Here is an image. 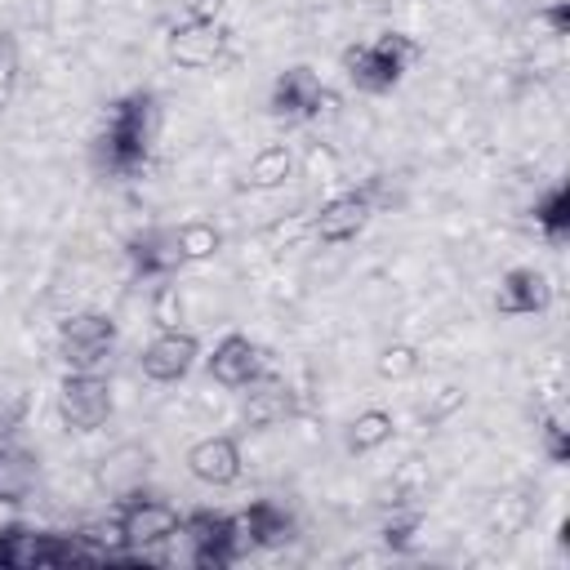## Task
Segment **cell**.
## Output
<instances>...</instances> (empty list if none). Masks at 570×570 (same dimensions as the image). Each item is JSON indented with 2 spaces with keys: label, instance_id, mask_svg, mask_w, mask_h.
<instances>
[{
  "label": "cell",
  "instance_id": "cell-3",
  "mask_svg": "<svg viewBox=\"0 0 570 570\" xmlns=\"http://www.w3.org/2000/svg\"><path fill=\"white\" fill-rule=\"evenodd\" d=\"M116 352V325L98 312H80L62 321V361L71 374H102L111 370Z\"/></svg>",
  "mask_w": 570,
  "mask_h": 570
},
{
  "label": "cell",
  "instance_id": "cell-10",
  "mask_svg": "<svg viewBox=\"0 0 570 570\" xmlns=\"http://www.w3.org/2000/svg\"><path fill=\"white\" fill-rule=\"evenodd\" d=\"M548 303H552V285H548V276L534 272V267H512V272H503L499 289H494V307H499L503 316H534V312H543Z\"/></svg>",
  "mask_w": 570,
  "mask_h": 570
},
{
  "label": "cell",
  "instance_id": "cell-5",
  "mask_svg": "<svg viewBox=\"0 0 570 570\" xmlns=\"http://www.w3.org/2000/svg\"><path fill=\"white\" fill-rule=\"evenodd\" d=\"M58 410L67 419V428L76 432H94L107 423L111 414V387L102 374H71L62 379V392H58Z\"/></svg>",
  "mask_w": 570,
  "mask_h": 570
},
{
  "label": "cell",
  "instance_id": "cell-15",
  "mask_svg": "<svg viewBox=\"0 0 570 570\" xmlns=\"http://www.w3.org/2000/svg\"><path fill=\"white\" fill-rule=\"evenodd\" d=\"M129 254H134V263H138L142 276H169L183 263V254L174 245V232H142Z\"/></svg>",
  "mask_w": 570,
  "mask_h": 570
},
{
  "label": "cell",
  "instance_id": "cell-21",
  "mask_svg": "<svg viewBox=\"0 0 570 570\" xmlns=\"http://www.w3.org/2000/svg\"><path fill=\"white\" fill-rule=\"evenodd\" d=\"M419 370V356H414V347H405V343H396V347H387L383 356H379V374L383 379H405V374H414Z\"/></svg>",
  "mask_w": 570,
  "mask_h": 570
},
{
  "label": "cell",
  "instance_id": "cell-1",
  "mask_svg": "<svg viewBox=\"0 0 570 570\" xmlns=\"http://www.w3.org/2000/svg\"><path fill=\"white\" fill-rule=\"evenodd\" d=\"M156 134V98L151 94H125L120 102L107 107L102 138H98V165L116 178H134L147 165Z\"/></svg>",
  "mask_w": 570,
  "mask_h": 570
},
{
  "label": "cell",
  "instance_id": "cell-2",
  "mask_svg": "<svg viewBox=\"0 0 570 570\" xmlns=\"http://www.w3.org/2000/svg\"><path fill=\"white\" fill-rule=\"evenodd\" d=\"M419 58V45L410 40V36H401V31H387V36H379V40H365V45H352L347 53H343V71H347V80L361 89V94H387L401 76H405V67Z\"/></svg>",
  "mask_w": 570,
  "mask_h": 570
},
{
  "label": "cell",
  "instance_id": "cell-12",
  "mask_svg": "<svg viewBox=\"0 0 570 570\" xmlns=\"http://www.w3.org/2000/svg\"><path fill=\"white\" fill-rule=\"evenodd\" d=\"M187 468L205 485H232L240 476V445L232 436H205L187 450Z\"/></svg>",
  "mask_w": 570,
  "mask_h": 570
},
{
  "label": "cell",
  "instance_id": "cell-20",
  "mask_svg": "<svg viewBox=\"0 0 570 570\" xmlns=\"http://www.w3.org/2000/svg\"><path fill=\"white\" fill-rule=\"evenodd\" d=\"M151 321L160 325V330H178V321H183V303H178V285H160L156 289V298H151Z\"/></svg>",
  "mask_w": 570,
  "mask_h": 570
},
{
  "label": "cell",
  "instance_id": "cell-22",
  "mask_svg": "<svg viewBox=\"0 0 570 570\" xmlns=\"http://www.w3.org/2000/svg\"><path fill=\"white\" fill-rule=\"evenodd\" d=\"M307 174H312V178H321V183H330V178L338 174L334 151H330V147H312V151H307Z\"/></svg>",
  "mask_w": 570,
  "mask_h": 570
},
{
  "label": "cell",
  "instance_id": "cell-16",
  "mask_svg": "<svg viewBox=\"0 0 570 570\" xmlns=\"http://www.w3.org/2000/svg\"><path fill=\"white\" fill-rule=\"evenodd\" d=\"M392 432H396V423H392L387 410H361V414L352 419L347 445H352L356 454H365V450H379L383 441H392Z\"/></svg>",
  "mask_w": 570,
  "mask_h": 570
},
{
  "label": "cell",
  "instance_id": "cell-9",
  "mask_svg": "<svg viewBox=\"0 0 570 570\" xmlns=\"http://www.w3.org/2000/svg\"><path fill=\"white\" fill-rule=\"evenodd\" d=\"M120 534H125V548H151V543H165L174 539L178 530V508L174 503H160V499H134L125 503L120 512Z\"/></svg>",
  "mask_w": 570,
  "mask_h": 570
},
{
  "label": "cell",
  "instance_id": "cell-18",
  "mask_svg": "<svg viewBox=\"0 0 570 570\" xmlns=\"http://www.w3.org/2000/svg\"><path fill=\"white\" fill-rule=\"evenodd\" d=\"M534 223L548 232L552 245H566V232H570V218H566V187H552V191L539 200Z\"/></svg>",
  "mask_w": 570,
  "mask_h": 570
},
{
  "label": "cell",
  "instance_id": "cell-11",
  "mask_svg": "<svg viewBox=\"0 0 570 570\" xmlns=\"http://www.w3.org/2000/svg\"><path fill=\"white\" fill-rule=\"evenodd\" d=\"M218 53H223V31H218L214 18H187L183 27L169 31V58H174L178 67L200 71V67H209Z\"/></svg>",
  "mask_w": 570,
  "mask_h": 570
},
{
  "label": "cell",
  "instance_id": "cell-19",
  "mask_svg": "<svg viewBox=\"0 0 570 570\" xmlns=\"http://www.w3.org/2000/svg\"><path fill=\"white\" fill-rule=\"evenodd\" d=\"M174 245L183 258H205L218 249V232L209 223H183V227H174Z\"/></svg>",
  "mask_w": 570,
  "mask_h": 570
},
{
  "label": "cell",
  "instance_id": "cell-24",
  "mask_svg": "<svg viewBox=\"0 0 570 570\" xmlns=\"http://www.w3.org/2000/svg\"><path fill=\"white\" fill-rule=\"evenodd\" d=\"M218 0H187V18H214Z\"/></svg>",
  "mask_w": 570,
  "mask_h": 570
},
{
  "label": "cell",
  "instance_id": "cell-7",
  "mask_svg": "<svg viewBox=\"0 0 570 570\" xmlns=\"http://www.w3.org/2000/svg\"><path fill=\"white\" fill-rule=\"evenodd\" d=\"M330 102H334V98L325 94V85H321V76H316L312 67H289V71H281L276 85H272V111L285 116V120H312V116H321Z\"/></svg>",
  "mask_w": 570,
  "mask_h": 570
},
{
  "label": "cell",
  "instance_id": "cell-23",
  "mask_svg": "<svg viewBox=\"0 0 570 570\" xmlns=\"http://www.w3.org/2000/svg\"><path fill=\"white\" fill-rule=\"evenodd\" d=\"M18 80V45L13 36H0V89H9Z\"/></svg>",
  "mask_w": 570,
  "mask_h": 570
},
{
  "label": "cell",
  "instance_id": "cell-8",
  "mask_svg": "<svg viewBox=\"0 0 570 570\" xmlns=\"http://www.w3.org/2000/svg\"><path fill=\"white\" fill-rule=\"evenodd\" d=\"M370 209H374V187L343 191V196H334V200H325V205L316 209V218H312V236L325 240V245H343V240H352V236L365 227Z\"/></svg>",
  "mask_w": 570,
  "mask_h": 570
},
{
  "label": "cell",
  "instance_id": "cell-6",
  "mask_svg": "<svg viewBox=\"0 0 570 570\" xmlns=\"http://www.w3.org/2000/svg\"><path fill=\"white\" fill-rule=\"evenodd\" d=\"M196 356H200V343H196L187 330H160V334L142 347L138 370H142L151 383H178V379L191 374Z\"/></svg>",
  "mask_w": 570,
  "mask_h": 570
},
{
  "label": "cell",
  "instance_id": "cell-14",
  "mask_svg": "<svg viewBox=\"0 0 570 570\" xmlns=\"http://www.w3.org/2000/svg\"><path fill=\"white\" fill-rule=\"evenodd\" d=\"M236 525H240V539H245L249 548H272V543H285V539H289V517H285V508H276V503H254V508H245V512L236 517Z\"/></svg>",
  "mask_w": 570,
  "mask_h": 570
},
{
  "label": "cell",
  "instance_id": "cell-17",
  "mask_svg": "<svg viewBox=\"0 0 570 570\" xmlns=\"http://www.w3.org/2000/svg\"><path fill=\"white\" fill-rule=\"evenodd\" d=\"M294 174V156H289V147H281V142H267L254 160H249V183L254 187H276V183H285Z\"/></svg>",
  "mask_w": 570,
  "mask_h": 570
},
{
  "label": "cell",
  "instance_id": "cell-13",
  "mask_svg": "<svg viewBox=\"0 0 570 570\" xmlns=\"http://www.w3.org/2000/svg\"><path fill=\"white\" fill-rule=\"evenodd\" d=\"M285 414H294V396H289V387L276 383L272 374L254 379L249 392H245V423H249V428H272V423H281Z\"/></svg>",
  "mask_w": 570,
  "mask_h": 570
},
{
  "label": "cell",
  "instance_id": "cell-4",
  "mask_svg": "<svg viewBox=\"0 0 570 570\" xmlns=\"http://www.w3.org/2000/svg\"><path fill=\"white\" fill-rule=\"evenodd\" d=\"M205 370H209V379H214L218 387H232V392H240V387H249L254 379L272 374V370H267L263 347H258V343H249L245 334H223V338L214 343V352H209Z\"/></svg>",
  "mask_w": 570,
  "mask_h": 570
}]
</instances>
